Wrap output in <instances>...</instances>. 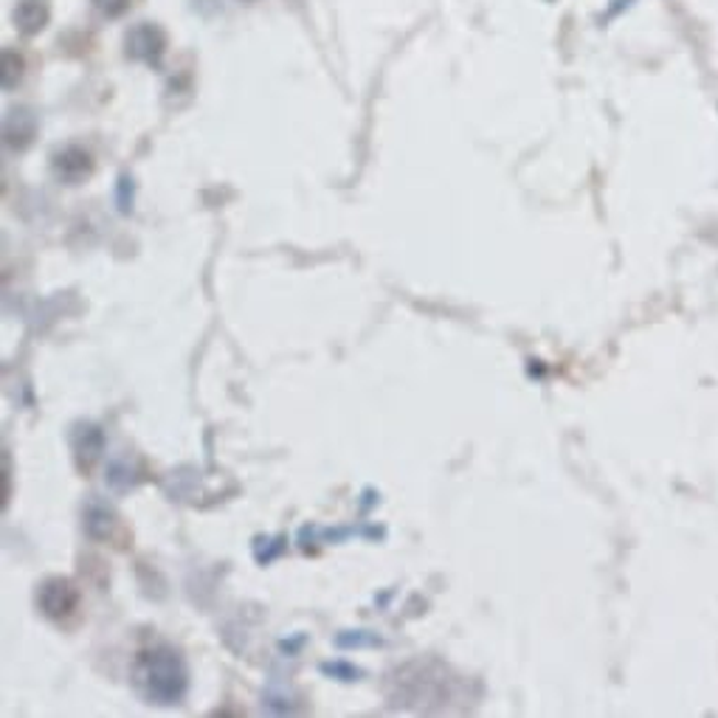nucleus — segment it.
Wrapping results in <instances>:
<instances>
[{"instance_id":"obj_7","label":"nucleus","mask_w":718,"mask_h":718,"mask_svg":"<svg viewBox=\"0 0 718 718\" xmlns=\"http://www.w3.org/2000/svg\"><path fill=\"white\" fill-rule=\"evenodd\" d=\"M91 3L93 9L108 20L122 18V14H127L130 7H133V0H91Z\"/></svg>"},{"instance_id":"obj_5","label":"nucleus","mask_w":718,"mask_h":718,"mask_svg":"<svg viewBox=\"0 0 718 718\" xmlns=\"http://www.w3.org/2000/svg\"><path fill=\"white\" fill-rule=\"evenodd\" d=\"M54 172H57L63 181L77 183V181H82V178L91 176L93 161L82 147H65L63 153L54 156Z\"/></svg>"},{"instance_id":"obj_1","label":"nucleus","mask_w":718,"mask_h":718,"mask_svg":"<svg viewBox=\"0 0 718 718\" xmlns=\"http://www.w3.org/2000/svg\"><path fill=\"white\" fill-rule=\"evenodd\" d=\"M142 682L147 685V696L158 705H172L183 696L187 687V671L172 648H153L149 654H142Z\"/></svg>"},{"instance_id":"obj_6","label":"nucleus","mask_w":718,"mask_h":718,"mask_svg":"<svg viewBox=\"0 0 718 718\" xmlns=\"http://www.w3.org/2000/svg\"><path fill=\"white\" fill-rule=\"evenodd\" d=\"M23 71H26L23 57H20L14 48H7V52H3V85H7V88H14V85L20 82V77H23Z\"/></svg>"},{"instance_id":"obj_3","label":"nucleus","mask_w":718,"mask_h":718,"mask_svg":"<svg viewBox=\"0 0 718 718\" xmlns=\"http://www.w3.org/2000/svg\"><path fill=\"white\" fill-rule=\"evenodd\" d=\"M12 18L20 34L34 37V34H40L48 26V20H52V3H48V0H18Z\"/></svg>"},{"instance_id":"obj_2","label":"nucleus","mask_w":718,"mask_h":718,"mask_svg":"<svg viewBox=\"0 0 718 718\" xmlns=\"http://www.w3.org/2000/svg\"><path fill=\"white\" fill-rule=\"evenodd\" d=\"M124 54L130 59H138V63L158 68L164 54H167V32L158 23H138L124 37Z\"/></svg>"},{"instance_id":"obj_4","label":"nucleus","mask_w":718,"mask_h":718,"mask_svg":"<svg viewBox=\"0 0 718 718\" xmlns=\"http://www.w3.org/2000/svg\"><path fill=\"white\" fill-rule=\"evenodd\" d=\"M79 595L68 581H48L40 592V606L46 608L48 617H65L77 608Z\"/></svg>"}]
</instances>
